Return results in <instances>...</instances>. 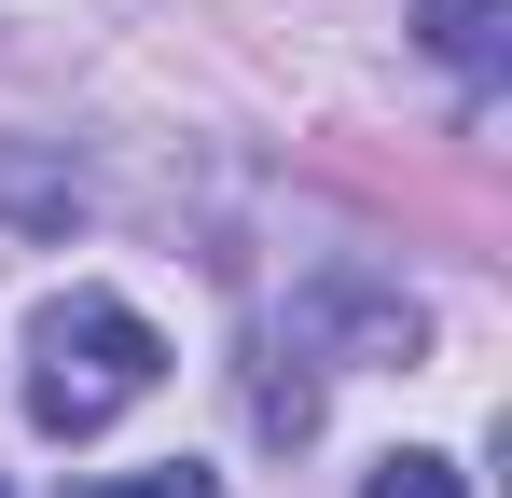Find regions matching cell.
I'll return each instance as SVG.
<instances>
[{"label": "cell", "mask_w": 512, "mask_h": 498, "mask_svg": "<svg viewBox=\"0 0 512 498\" xmlns=\"http://www.w3.org/2000/svg\"><path fill=\"white\" fill-rule=\"evenodd\" d=\"M167 388V332L139 319L125 291H56L42 332H28V415L56 429V443H84L111 429L125 402H153Z\"/></svg>", "instance_id": "6da1fadb"}, {"label": "cell", "mask_w": 512, "mask_h": 498, "mask_svg": "<svg viewBox=\"0 0 512 498\" xmlns=\"http://www.w3.org/2000/svg\"><path fill=\"white\" fill-rule=\"evenodd\" d=\"M416 28H429V56H443V70H471V83H499V0H429Z\"/></svg>", "instance_id": "7a4b0ae2"}, {"label": "cell", "mask_w": 512, "mask_h": 498, "mask_svg": "<svg viewBox=\"0 0 512 498\" xmlns=\"http://www.w3.org/2000/svg\"><path fill=\"white\" fill-rule=\"evenodd\" d=\"M360 498H471V485H457V457H388Z\"/></svg>", "instance_id": "3957f363"}, {"label": "cell", "mask_w": 512, "mask_h": 498, "mask_svg": "<svg viewBox=\"0 0 512 498\" xmlns=\"http://www.w3.org/2000/svg\"><path fill=\"white\" fill-rule=\"evenodd\" d=\"M84 498H222L194 457H167V471H111V485H84Z\"/></svg>", "instance_id": "277c9868"}]
</instances>
